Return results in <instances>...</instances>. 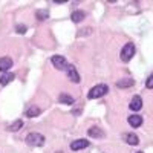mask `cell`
<instances>
[{
	"mask_svg": "<svg viewBox=\"0 0 153 153\" xmlns=\"http://www.w3.org/2000/svg\"><path fill=\"white\" fill-rule=\"evenodd\" d=\"M107 92H109V87L106 84H97L87 92V98L89 100H97V98H101L103 95H106Z\"/></svg>",
	"mask_w": 153,
	"mask_h": 153,
	"instance_id": "1",
	"label": "cell"
},
{
	"mask_svg": "<svg viewBox=\"0 0 153 153\" xmlns=\"http://www.w3.org/2000/svg\"><path fill=\"white\" fill-rule=\"evenodd\" d=\"M26 144L28 146H32V147H42L45 144V136L40 135V133H29L26 136Z\"/></svg>",
	"mask_w": 153,
	"mask_h": 153,
	"instance_id": "2",
	"label": "cell"
},
{
	"mask_svg": "<svg viewBox=\"0 0 153 153\" xmlns=\"http://www.w3.org/2000/svg\"><path fill=\"white\" fill-rule=\"evenodd\" d=\"M120 55H121V60L124 63L130 61L133 58V55H135V45L133 43H126V46L121 49V54Z\"/></svg>",
	"mask_w": 153,
	"mask_h": 153,
	"instance_id": "3",
	"label": "cell"
},
{
	"mask_svg": "<svg viewBox=\"0 0 153 153\" xmlns=\"http://www.w3.org/2000/svg\"><path fill=\"white\" fill-rule=\"evenodd\" d=\"M51 61H52V65L58 71H66V68H68V61L63 55H54L52 58H51Z\"/></svg>",
	"mask_w": 153,
	"mask_h": 153,
	"instance_id": "4",
	"label": "cell"
},
{
	"mask_svg": "<svg viewBox=\"0 0 153 153\" xmlns=\"http://www.w3.org/2000/svg\"><path fill=\"white\" fill-rule=\"evenodd\" d=\"M66 74H68V78H69L72 83H80V74L76 72V68H75L74 65H68Z\"/></svg>",
	"mask_w": 153,
	"mask_h": 153,
	"instance_id": "5",
	"label": "cell"
},
{
	"mask_svg": "<svg viewBox=\"0 0 153 153\" xmlns=\"http://www.w3.org/2000/svg\"><path fill=\"white\" fill-rule=\"evenodd\" d=\"M89 143L87 139H76V141H72L71 143V149L75 152V150H81V149H86V147H89Z\"/></svg>",
	"mask_w": 153,
	"mask_h": 153,
	"instance_id": "6",
	"label": "cell"
},
{
	"mask_svg": "<svg viewBox=\"0 0 153 153\" xmlns=\"http://www.w3.org/2000/svg\"><path fill=\"white\" fill-rule=\"evenodd\" d=\"M12 68V60L9 57H2L0 58V72H8Z\"/></svg>",
	"mask_w": 153,
	"mask_h": 153,
	"instance_id": "7",
	"label": "cell"
},
{
	"mask_svg": "<svg viewBox=\"0 0 153 153\" xmlns=\"http://www.w3.org/2000/svg\"><path fill=\"white\" fill-rule=\"evenodd\" d=\"M129 107L132 109V110H139L143 107V98L139 97V95H135L132 100H130V104H129Z\"/></svg>",
	"mask_w": 153,
	"mask_h": 153,
	"instance_id": "8",
	"label": "cell"
},
{
	"mask_svg": "<svg viewBox=\"0 0 153 153\" xmlns=\"http://www.w3.org/2000/svg\"><path fill=\"white\" fill-rule=\"evenodd\" d=\"M87 135L91 136V138H104V132L100 129V127H97V126H94V127H91V129H87Z\"/></svg>",
	"mask_w": 153,
	"mask_h": 153,
	"instance_id": "9",
	"label": "cell"
},
{
	"mask_svg": "<svg viewBox=\"0 0 153 153\" xmlns=\"http://www.w3.org/2000/svg\"><path fill=\"white\" fill-rule=\"evenodd\" d=\"M123 139H124L127 144H130V146H136L139 143V138L135 133H124L123 135Z\"/></svg>",
	"mask_w": 153,
	"mask_h": 153,
	"instance_id": "10",
	"label": "cell"
},
{
	"mask_svg": "<svg viewBox=\"0 0 153 153\" xmlns=\"http://www.w3.org/2000/svg\"><path fill=\"white\" fill-rule=\"evenodd\" d=\"M14 74L12 72H5V74H2V76H0V84L2 86H6V84H9L12 80H14Z\"/></svg>",
	"mask_w": 153,
	"mask_h": 153,
	"instance_id": "11",
	"label": "cell"
},
{
	"mask_svg": "<svg viewBox=\"0 0 153 153\" xmlns=\"http://www.w3.org/2000/svg\"><path fill=\"white\" fill-rule=\"evenodd\" d=\"M127 121H129V124L132 127H139L143 124V117H139V115H130Z\"/></svg>",
	"mask_w": 153,
	"mask_h": 153,
	"instance_id": "12",
	"label": "cell"
},
{
	"mask_svg": "<svg viewBox=\"0 0 153 153\" xmlns=\"http://www.w3.org/2000/svg\"><path fill=\"white\" fill-rule=\"evenodd\" d=\"M84 17H86V12H84V11H75V12H72V16H71L72 22H75V23L83 22Z\"/></svg>",
	"mask_w": 153,
	"mask_h": 153,
	"instance_id": "13",
	"label": "cell"
},
{
	"mask_svg": "<svg viewBox=\"0 0 153 153\" xmlns=\"http://www.w3.org/2000/svg\"><path fill=\"white\" fill-rule=\"evenodd\" d=\"M40 107H37V106H31L28 110H26V117H29V118H35V117H38L40 115Z\"/></svg>",
	"mask_w": 153,
	"mask_h": 153,
	"instance_id": "14",
	"label": "cell"
},
{
	"mask_svg": "<svg viewBox=\"0 0 153 153\" xmlns=\"http://www.w3.org/2000/svg\"><path fill=\"white\" fill-rule=\"evenodd\" d=\"M58 101L61 104H74L75 101H74V98L71 97V95H68V94H61L60 97H58Z\"/></svg>",
	"mask_w": 153,
	"mask_h": 153,
	"instance_id": "15",
	"label": "cell"
},
{
	"mask_svg": "<svg viewBox=\"0 0 153 153\" xmlns=\"http://www.w3.org/2000/svg\"><path fill=\"white\" fill-rule=\"evenodd\" d=\"M133 84H135V81L132 78H123V80L117 81V86L118 87H132Z\"/></svg>",
	"mask_w": 153,
	"mask_h": 153,
	"instance_id": "16",
	"label": "cell"
},
{
	"mask_svg": "<svg viewBox=\"0 0 153 153\" xmlns=\"http://www.w3.org/2000/svg\"><path fill=\"white\" fill-rule=\"evenodd\" d=\"M22 127H23V121H22V120H17V121H14L12 124L8 126V130H9V132H17V130L22 129Z\"/></svg>",
	"mask_w": 153,
	"mask_h": 153,
	"instance_id": "17",
	"label": "cell"
},
{
	"mask_svg": "<svg viewBox=\"0 0 153 153\" xmlns=\"http://www.w3.org/2000/svg\"><path fill=\"white\" fill-rule=\"evenodd\" d=\"M35 17H37V20H46V19H49V12L46 9H40L35 12Z\"/></svg>",
	"mask_w": 153,
	"mask_h": 153,
	"instance_id": "18",
	"label": "cell"
},
{
	"mask_svg": "<svg viewBox=\"0 0 153 153\" xmlns=\"http://www.w3.org/2000/svg\"><path fill=\"white\" fill-rule=\"evenodd\" d=\"M16 31H17L19 34H25V32H26V26H25V25H17Z\"/></svg>",
	"mask_w": 153,
	"mask_h": 153,
	"instance_id": "19",
	"label": "cell"
},
{
	"mask_svg": "<svg viewBox=\"0 0 153 153\" xmlns=\"http://www.w3.org/2000/svg\"><path fill=\"white\" fill-rule=\"evenodd\" d=\"M146 86H147L149 89H153V75H150L149 78H147V81H146Z\"/></svg>",
	"mask_w": 153,
	"mask_h": 153,
	"instance_id": "20",
	"label": "cell"
},
{
	"mask_svg": "<svg viewBox=\"0 0 153 153\" xmlns=\"http://www.w3.org/2000/svg\"><path fill=\"white\" fill-rule=\"evenodd\" d=\"M136 153H143V152H136Z\"/></svg>",
	"mask_w": 153,
	"mask_h": 153,
	"instance_id": "21",
	"label": "cell"
},
{
	"mask_svg": "<svg viewBox=\"0 0 153 153\" xmlns=\"http://www.w3.org/2000/svg\"><path fill=\"white\" fill-rule=\"evenodd\" d=\"M57 153H63V152H57Z\"/></svg>",
	"mask_w": 153,
	"mask_h": 153,
	"instance_id": "22",
	"label": "cell"
}]
</instances>
